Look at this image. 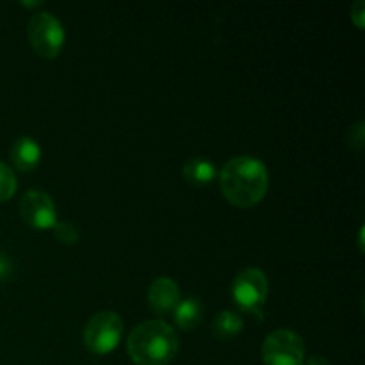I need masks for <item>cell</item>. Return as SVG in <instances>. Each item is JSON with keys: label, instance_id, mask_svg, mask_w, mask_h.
<instances>
[{"label": "cell", "instance_id": "cell-2", "mask_svg": "<svg viewBox=\"0 0 365 365\" xmlns=\"http://www.w3.org/2000/svg\"><path fill=\"white\" fill-rule=\"evenodd\" d=\"M180 342L173 327L160 319L139 323L127 339V351L135 365H170Z\"/></svg>", "mask_w": 365, "mask_h": 365}, {"label": "cell", "instance_id": "cell-10", "mask_svg": "<svg viewBox=\"0 0 365 365\" xmlns=\"http://www.w3.org/2000/svg\"><path fill=\"white\" fill-rule=\"evenodd\" d=\"M182 175L187 184L195 185V187H207L216 180L217 170L214 163H210L205 157H191L185 160Z\"/></svg>", "mask_w": 365, "mask_h": 365}, {"label": "cell", "instance_id": "cell-5", "mask_svg": "<svg viewBox=\"0 0 365 365\" xmlns=\"http://www.w3.org/2000/svg\"><path fill=\"white\" fill-rule=\"evenodd\" d=\"M260 356L266 365H303L305 342L296 331L278 328L264 339Z\"/></svg>", "mask_w": 365, "mask_h": 365}, {"label": "cell", "instance_id": "cell-8", "mask_svg": "<svg viewBox=\"0 0 365 365\" xmlns=\"http://www.w3.org/2000/svg\"><path fill=\"white\" fill-rule=\"evenodd\" d=\"M146 298H148L150 309L159 316L173 314V310L180 303V287L173 278L159 277L150 284Z\"/></svg>", "mask_w": 365, "mask_h": 365}, {"label": "cell", "instance_id": "cell-7", "mask_svg": "<svg viewBox=\"0 0 365 365\" xmlns=\"http://www.w3.org/2000/svg\"><path fill=\"white\" fill-rule=\"evenodd\" d=\"M18 210L27 227L32 230H52L57 223V209L53 200L46 192L31 189L25 191L18 203Z\"/></svg>", "mask_w": 365, "mask_h": 365}, {"label": "cell", "instance_id": "cell-12", "mask_svg": "<svg viewBox=\"0 0 365 365\" xmlns=\"http://www.w3.org/2000/svg\"><path fill=\"white\" fill-rule=\"evenodd\" d=\"M245 328V319L235 310H223L212 321V334L220 341H230L237 337Z\"/></svg>", "mask_w": 365, "mask_h": 365}, {"label": "cell", "instance_id": "cell-19", "mask_svg": "<svg viewBox=\"0 0 365 365\" xmlns=\"http://www.w3.org/2000/svg\"><path fill=\"white\" fill-rule=\"evenodd\" d=\"M43 2H20V6L24 7H39Z\"/></svg>", "mask_w": 365, "mask_h": 365}, {"label": "cell", "instance_id": "cell-3", "mask_svg": "<svg viewBox=\"0 0 365 365\" xmlns=\"http://www.w3.org/2000/svg\"><path fill=\"white\" fill-rule=\"evenodd\" d=\"M125 323L120 314L113 310H100L89 317L84 327V346L91 355L103 356L113 353L123 339Z\"/></svg>", "mask_w": 365, "mask_h": 365}, {"label": "cell", "instance_id": "cell-4", "mask_svg": "<svg viewBox=\"0 0 365 365\" xmlns=\"http://www.w3.org/2000/svg\"><path fill=\"white\" fill-rule=\"evenodd\" d=\"M27 36L32 50L43 59L59 57L66 41V32L59 18L46 11L32 14L27 25Z\"/></svg>", "mask_w": 365, "mask_h": 365}, {"label": "cell", "instance_id": "cell-6", "mask_svg": "<svg viewBox=\"0 0 365 365\" xmlns=\"http://www.w3.org/2000/svg\"><path fill=\"white\" fill-rule=\"evenodd\" d=\"M269 282L260 267H245L232 284V298L239 309L260 314V307L267 302Z\"/></svg>", "mask_w": 365, "mask_h": 365}, {"label": "cell", "instance_id": "cell-17", "mask_svg": "<svg viewBox=\"0 0 365 365\" xmlns=\"http://www.w3.org/2000/svg\"><path fill=\"white\" fill-rule=\"evenodd\" d=\"M11 274H13V262H11L9 257L0 253V282L9 278Z\"/></svg>", "mask_w": 365, "mask_h": 365}, {"label": "cell", "instance_id": "cell-9", "mask_svg": "<svg viewBox=\"0 0 365 365\" xmlns=\"http://www.w3.org/2000/svg\"><path fill=\"white\" fill-rule=\"evenodd\" d=\"M11 163L21 173H31L41 163V146L32 138H18L9 150Z\"/></svg>", "mask_w": 365, "mask_h": 365}, {"label": "cell", "instance_id": "cell-13", "mask_svg": "<svg viewBox=\"0 0 365 365\" xmlns=\"http://www.w3.org/2000/svg\"><path fill=\"white\" fill-rule=\"evenodd\" d=\"M18 189L16 175L7 164L0 163V202H7L14 196Z\"/></svg>", "mask_w": 365, "mask_h": 365}, {"label": "cell", "instance_id": "cell-1", "mask_svg": "<svg viewBox=\"0 0 365 365\" xmlns=\"http://www.w3.org/2000/svg\"><path fill=\"white\" fill-rule=\"evenodd\" d=\"M221 195L230 205L250 209L259 205L269 189V171L253 155L232 157L220 171Z\"/></svg>", "mask_w": 365, "mask_h": 365}, {"label": "cell", "instance_id": "cell-14", "mask_svg": "<svg viewBox=\"0 0 365 365\" xmlns=\"http://www.w3.org/2000/svg\"><path fill=\"white\" fill-rule=\"evenodd\" d=\"M53 234H56V239L61 242V245H66V246H75L81 239V232L78 228L75 227L71 221H59L53 225Z\"/></svg>", "mask_w": 365, "mask_h": 365}, {"label": "cell", "instance_id": "cell-15", "mask_svg": "<svg viewBox=\"0 0 365 365\" xmlns=\"http://www.w3.org/2000/svg\"><path fill=\"white\" fill-rule=\"evenodd\" d=\"M364 127H365L364 121H356V123H353L348 130V138H346V141H348L349 148L355 150V152L364 150V143H365V128Z\"/></svg>", "mask_w": 365, "mask_h": 365}, {"label": "cell", "instance_id": "cell-18", "mask_svg": "<svg viewBox=\"0 0 365 365\" xmlns=\"http://www.w3.org/2000/svg\"><path fill=\"white\" fill-rule=\"evenodd\" d=\"M303 365H331L330 360L323 355H310L309 359L303 360Z\"/></svg>", "mask_w": 365, "mask_h": 365}, {"label": "cell", "instance_id": "cell-11", "mask_svg": "<svg viewBox=\"0 0 365 365\" xmlns=\"http://www.w3.org/2000/svg\"><path fill=\"white\" fill-rule=\"evenodd\" d=\"M173 319L180 330L191 331L202 324L203 321V305L198 298L182 299L173 310Z\"/></svg>", "mask_w": 365, "mask_h": 365}, {"label": "cell", "instance_id": "cell-16", "mask_svg": "<svg viewBox=\"0 0 365 365\" xmlns=\"http://www.w3.org/2000/svg\"><path fill=\"white\" fill-rule=\"evenodd\" d=\"M351 21L356 25V29L365 27V2L364 0H356L351 6Z\"/></svg>", "mask_w": 365, "mask_h": 365}]
</instances>
